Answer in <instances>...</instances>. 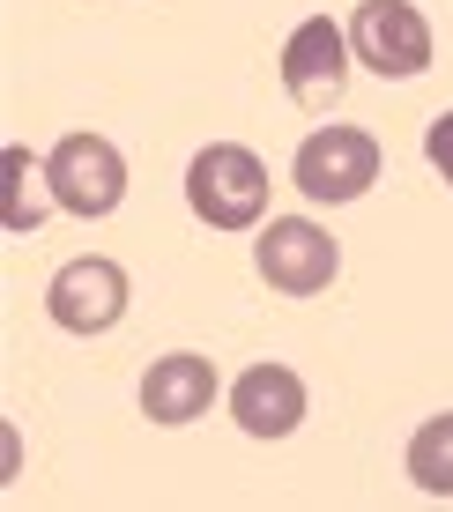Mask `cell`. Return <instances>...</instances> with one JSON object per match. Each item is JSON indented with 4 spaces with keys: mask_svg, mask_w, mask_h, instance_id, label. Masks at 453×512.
Here are the masks:
<instances>
[{
    "mask_svg": "<svg viewBox=\"0 0 453 512\" xmlns=\"http://www.w3.org/2000/svg\"><path fill=\"white\" fill-rule=\"evenodd\" d=\"M0 171H8V208H0V223H8L15 238H30L45 208H60L52 201V171L30 164V149H0Z\"/></svg>",
    "mask_w": 453,
    "mask_h": 512,
    "instance_id": "obj_10",
    "label": "cell"
},
{
    "mask_svg": "<svg viewBox=\"0 0 453 512\" xmlns=\"http://www.w3.org/2000/svg\"><path fill=\"white\" fill-rule=\"evenodd\" d=\"M127 297H134L127 268L104 260V253L67 260V268L45 282V312H52V327H67V334H112L127 320Z\"/></svg>",
    "mask_w": 453,
    "mask_h": 512,
    "instance_id": "obj_7",
    "label": "cell"
},
{
    "mask_svg": "<svg viewBox=\"0 0 453 512\" xmlns=\"http://www.w3.org/2000/svg\"><path fill=\"white\" fill-rule=\"evenodd\" d=\"M186 201L208 231H260L268 216V164L238 141H208V149L186 164Z\"/></svg>",
    "mask_w": 453,
    "mask_h": 512,
    "instance_id": "obj_1",
    "label": "cell"
},
{
    "mask_svg": "<svg viewBox=\"0 0 453 512\" xmlns=\"http://www.w3.org/2000/svg\"><path fill=\"white\" fill-rule=\"evenodd\" d=\"M424 156H431V171L453 186V112H439V119L424 127Z\"/></svg>",
    "mask_w": 453,
    "mask_h": 512,
    "instance_id": "obj_12",
    "label": "cell"
},
{
    "mask_svg": "<svg viewBox=\"0 0 453 512\" xmlns=\"http://www.w3.org/2000/svg\"><path fill=\"white\" fill-rule=\"evenodd\" d=\"M45 171H52V201H60L67 216H82V223L112 216V208L127 201V156L104 134H67L60 149L45 156Z\"/></svg>",
    "mask_w": 453,
    "mask_h": 512,
    "instance_id": "obj_5",
    "label": "cell"
},
{
    "mask_svg": "<svg viewBox=\"0 0 453 512\" xmlns=\"http://www.w3.org/2000/svg\"><path fill=\"white\" fill-rule=\"evenodd\" d=\"M350 30L342 23H327V15H305L298 30H290V45H283V90L298 112H335L342 90H350Z\"/></svg>",
    "mask_w": 453,
    "mask_h": 512,
    "instance_id": "obj_6",
    "label": "cell"
},
{
    "mask_svg": "<svg viewBox=\"0 0 453 512\" xmlns=\"http://www.w3.org/2000/svg\"><path fill=\"white\" fill-rule=\"evenodd\" d=\"M208 401H216V364H208V357L171 349V357L149 364V379H142V416H149V423L179 431V423L208 416Z\"/></svg>",
    "mask_w": 453,
    "mask_h": 512,
    "instance_id": "obj_9",
    "label": "cell"
},
{
    "mask_svg": "<svg viewBox=\"0 0 453 512\" xmlns=\"http://www.w3.org/2000/svg\"><path fill=\"white\" fill-rule=\"evenodd\" d=\"M231 416L246 438H290L305 423V379L290 364H253L231 386Z\"/></svg>",
    "mask_w": 453,
    "mask_h": 512,
    "instance_id": "obj_8",
    "label": "cell"
},
{
    "mask_svg": "<svg viewBox=\"0 0 453 512\" xmlns=\"http://www.w3.org/2000/svg\"><path fill=\"white\" fill-rule=\"evenodd\" d=\"M350 52H357V67L394 75V82L424 75V67H431V23H424V8H416V0H357Z\"/></svg>",
    "mask_w": 453,
    "mask_h": 512,
    "instance_id": "obj_4",
    "label": "cell"
},
{
    "mask_svg": "<svg viewBox=\"0 0 453 512\" xmlns=\"http://www.w3.org/2000/svg\"><path fill=\"white\" fill-rule=\"evenodd\" d=\"M409 483L424 490V498H453V409L416 423L409 438Z\"/></svg>",
    "mask_w": 453,
    "mask_h": 512,
    "instance_id": "obj_11",
    "label": "cell"
},
{
    "mask_svg": "<svg viewBox=\"0 0 453 512\" xmlns=\"http://www.w3.org/2000/svg\"><path fill=\"white\" fill-rule=\"evenodd\" d=\"M290 179L312 208H342V201H364L379 179V141L364 127H320L298 141V164H290Z\"/></svg>",
    "mask_w": 453,
    "mask_h": 512,
    "instance_id": "obj_2",
    "label": "cell"
},
{
    "mask_svg": "<svg viewBox=\"0 0 453 512\" xmlns=\"http://www.w3.org/2000/svg\"><path fill=\"white\" fill-rule=\"evenodd\" d=\"M253 268L283 297H320L327 282L342 275V245L305 216H268V231L253 238Z\"/></svg>",
    "mask_w": 453,
    "mask_h": 512,
    "instance_id": "obj_3",
    "label": "cell"
}]
</instances>
